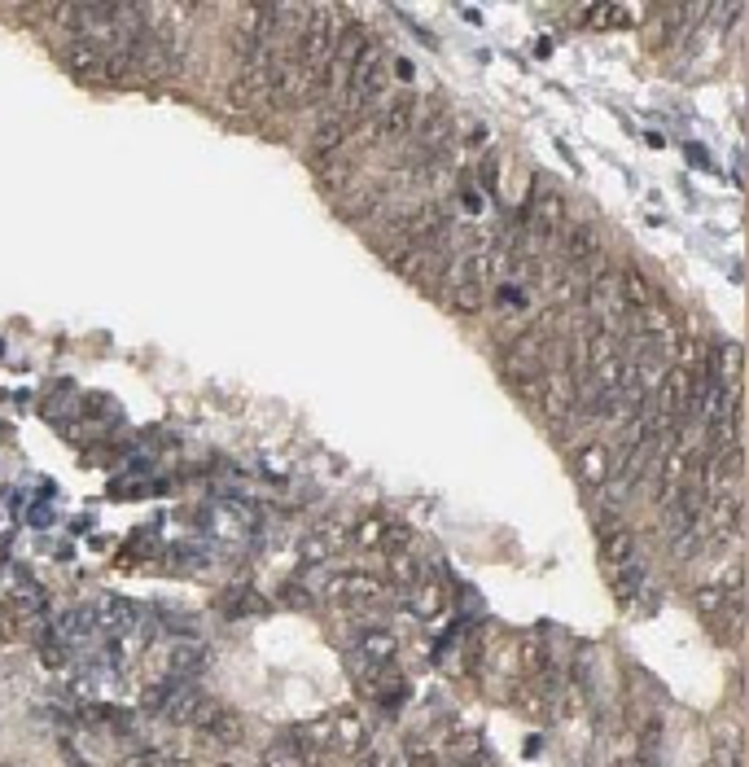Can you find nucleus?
<instances>
[{
  "label": "nucleus",
  "mask_w": 749,
  "mask_h": 767,
  "mask_svg": "<svg viewBox=\"0 0 749 767\" xmlns=\"http://www.w3.org/2000/svg\"><path fill=\"white\" fill-rule=\"evenodd\" d=\"M338 31H342V9L338 5H307V18H303V31L294 40V62L316 79V71L333 57V44H338Z\"/></svg>",
  "instance_id": "nucleus-1"
},
{
  "label": "nucleus",
  "mask_w": 749,
  "mask_h": 767,
  "mask_svg": "<svg viewBox=\"0 0 749 767\" xmlns=\"http://www.w3.org/2000/svg\"><path fill=\"white\" fill-rule=\"evenodd\" d=\"M566 215H570V202L561 198L557 189H544L535 202L526 206V242L522 250L526 255H544V250H552L561 242V233H566Z\"/></svg>",
  "instance_id": "nucleus-2"
},
{
  "label": "nucleus",
  "mask_w": 749,
  "mask_h": 767,
  "mask_svg": "<svg viewBox=\"0 0 749 767\" xmlns=\"http://www.w3.org/2000/svg\"><path fill=\"white\" fill-rule=\"evenodd\" d=\"M320 597L329 605H338V610H347V614H368V610H377V605L390 601V583L368 575V570H342V575H333L325 583Z\"/></svg>",
  "instance_id": "nucleus-3"
},
{
  "label": "nucleus",
  "mask_w": 749,
  "mask_h": 767,
  "mask_svg": "<svg viewBox=\"0 0 749 767\" xmlns=\"http://www.w3.org/2000/svg\"><path fill=\"white\" fill-rule=\"evenodd\" d=\"M62 62H66V71H71L75 79H88V84H101V79H123V66L114 62L110 53H101L97 44H88L79 36L62 49Z\"/></svg>",
  "instance_id": "nucleus-4"
},
{
  "label": "nucleus",
  "mask_w": 749,
  "mask_h": 767,
  "mask_svg": "<svg viewBox=\"0 0 749 767\" xmlns=\"http://www.w3.org/2000/svg\"><path fill=\"white\" fill-rule=\"evenodd\" d=\"M574 474H579V483L587 491H601L609 483V474H614V448L605 439L574 443Z\"/></svg>",
  "instance_id": "nucleus-5"
},
{
  "label": "nucleus",
  "mask_w": 749,
  "mask_h": 767,
  "mask_svg": "<svg viewBox=\"0 0 749 767\" xmlns=\"http://www.w3.org/2000/svg\"><path fill=\"white\" fill-rule=\"evenodd\" d=\"M399 601L408 605L412 618H421V623H434V618L447 614V605H452V592H447L439 579H417L412 588L399 592Z\"/></svg>",
  "instance_id": "nucleus-6"
},
{
  "label": "nucleus",
  "mask_w": 749,
  "mask_h": 767,
  "mask_svg": "<svg viewBox=\"0 0 749 767\" xmlns=\"http://www.w3.org/2000/svg\"><path fill=\"white\" fill-rule=\"evenodd\" d=\"M333 750L338 754H364L368 741H373V728H368V715L355 711V706H342L333 711Z\"/></svg>",
  "instance_id": "nucleus-7"
},
{
  "label": "nucleus",
  "mask_w": 749,
  "mask_h": 767,
  "mask_svg": "<svg viewBox=\"0 0 749 767\" xmlns=\"http://www.w3.org/2000/svg\"><path fill=\"white\" fill-rule=\"evenodd\" d=\"M193 732H198V737L206 741V746H220V750H228V746H241V741H246V719H241L237 711H228L224 702H215V711L206 715Z\"/></svg>",
  "instance_id": "nucleus-8"
},
{
  "label": "nucleus",
  "mask_w": 749,
  "mask_h": 767,
  "mask_svg": "<svg viewBox=\"0 0 749 767\" xmlns=\"http://www.w3.org/2000/svg\"><path fill=\"white\" fill-rule=\"evenodd\" d=\"M364 180V171H360V158H351L347 150L342 154H333V158H325V163L316 167V185L325 189V193H333V198H347V193L355 189Z\"/></svg>",
  "instance_id": "nucleus-9"
},
{
  "label": "nucleus",
  "mask_w": 749,
  "mask_h": 767,
  "mask_svg": "<svg viewBox=\"0 0 749 767\" xmlns=\"http://www.w3.org/2000/svg\"><path fill=\"white\" fill-rule=\"evenodd\" d=\"M382 206H386V185H382V180H360V185L342 198L338 215L347 224H368L373 215H382Z\"/></svg>",
  "instance_id": "nucleus-10"
},
{
  "label": "nucleus",
  "mask_w": 749,
  "mask_h": 767,
  "mask_svg": "<svg viewBox=\"0 0 749 767\" xmlns=\"http://www.w3.org/2000/svg\"><path fill=\"white\" fill-rule=\"evenodd\" d=\"M557 255L566 268H583L587 259L601 255V233H596V224H566V233H561L557 242Z\"/></svg>",
  "instance_id": "nucleus-11"
},
{
  "label": "nucleus",
  "mask_w": 749,
  "mask_h": 767,
  "mask_svg": "<svg viewBox=\"0 0 749 767\" xmlns=\"http://www.w3.org/2000/svg\"><path fill=\"white\" fill-rule=\"evenodd\" d=\"M351 128L355 123H347L342 119V114H325V119L316 123V132H311V154L320 158V163H325V158H333V154H342L351 145Z\"/></svg>",
  "instance_id": "nucleus-12"
},
{
  "label": "nucleus",
  "mask_w": 749,
  "mask_h": 767,
  "mask_svg": "<svg viewBox=\"0 0 749 767\" xmlns=\"http://www.w3.org/2000/svg\"><path fill=\"white\" fill-rule=\"evenodd\" d=\"M355 654L364 662H373V667H386V662H395V654H399V640L390 627H377V623L360 627V632H355Z\"/></svg>",
  "instance_id": "nucleus-13"
},
{
  "label": "nucleus",
  "mask_w": 749,
  "mask_h": 767,
  "mask_svg": "<svg viewBox=\"0 0 749 767\" xmlns=\"http://www.w3.org/2000/svg\"><path fill=\"white\" fill-rule=\"evenodd\" d=\"M439 299L447 303V312H456V316H478L482 307H487V285H478V281H456V285H443Z\"/></svg>",
  "instance_id": "nucleus-14"
},
{
  "label": "nucleus",
  "mask_w": 749,
  "mask_h": 767,
  "mask_svg": "<svg viewBox=\"0 0 749 767\" xmlns=\"http://www.w3.org/2000/svg\"><path fill=\"white\" fill-rule=\"evenodd\" d=\"M228 101H233L237 110L268 106V75H263V71H241L233 84H228Z\"/></svg>",
  "instance_id": "nucleus-15"
},
{
  "label": "nucleus",
  "mask_w": 749,
  "mask_h": 767,
  "mask_svg": "<svg viewBox=\"0 0 749 767\" xmlns=\"http://www.w3.org/2000/svg\"><path fill=\"white\" fill-rule=\"evenodd\" d=\"M579 14L592 31H609V27H636L644 18V9H636V5H583Z\"/></svg>",
  "instance_id": "nucleus-16"
},
{
  "label": "nucleus",
  "mask_w": 749,
  "mask_h": 767,
  "mask_svg": "<svg viewBox=\"0 0 749 767\" xmlns=\"http://www.w3.org/2000/svg\"><path fill=\"white\" fill-rule=\"evenodd\" d=\"M386 526H390V513H364V518L351 526L347 544H351V548H360V553H382Z\"/></svg>",
  "instance_id": "nucleus-17"
},
{
  "label": "nucleus",
  "mask_w": 749,
  "mask_h": 767,
  "mask_svg": "<svg viewBox=\"0 0 749 767\" xmlns=\"http://www.w3.org/2000/svg\"><path fill=\"white\" fill-rule=\"evenodd\" d=\"M618 294H622V303H627V312H644L649 303H658V294H653V285L640 268H622L618 272Z\"/></svg>",
  "instance_id": "nucleus-18"
},
{
  "label": "nucleus",
  "mask_w": 749,
  "mask_h": 767,
  "mask_svg": "<svg viewBox=\"0 0 749 767\" xmlns=\"http://www.w3.org/2000/svg\"><path fill=\"white\" fill-rule=\"evenodd\" d=\"M601 562H605L609 570L636 562V535L622 531V526H605V535H601Z\"/></svg>",
  "instance_id": "nucleus-19"
},
{
  "label": "nucleus",
  "mask_w": 749,
  "mask_h": 767,
  "mask_svg": "<svg viewBox=\"0 0 749 767\" xmlns=\"http://www.w3.org/2000/svg\"><path fill=\"white\" fill-rule=\"evenodd\" d=\"M386 575H390V583H395V588L403 592V588H412L417 579H425V562H421L417 553H412V548H408V553H390V557H386Z\"/></svg>",
  "instance_id": "nucleus-20"
},
{
  "label": "nucleus",
  "mask_w": 749,
  "mask_h": 767,
  "mask_svg": "<svg viewBox=\"0 0 749 767\" xmlns=\"http://www.w3.org/2000/svg\"><path fill=\"white\" fill-rule=\"evenodd\" d=\"M478 754H487V746H482V737L474 728H452V732H447V759H452V763L478 759Z\"/></svg>",
  "instance_id": "nucleus-21"
},
{
  "label": "nucleus",
  "mask_w": 749,
  "mask_h": 767,
  "mask_svg": "<svg viewBox=\"0 0 749 767\" xmlns=\"http://www.w3.org/2000/svg\"><path fill=\"white\" fill-rule=\"evenodd\" d=\"M171 693H176V684H171V680L145 684V693H141V711H145V715H163V711H167V702H171Z\"/></svg>",
  "instance_id": "nucleus-22"
},
{
  "label": "nucleus",
  "mask_w": 749,
  "mask_h": 767,
  "mask_svg": "<svg viewBox=\"0 0 749 767\" xmlns=\"http://www.w3.org/2000/svg\"><path fill=\"white\" fill-rule=\"evenodd\" d=\"M697 610L701 614H706V618H719L723 610H728V592H723L719 588V583H701V588H697Z\"/></svg>",
  "instance_id": "nucleus-23"
},
{
  "label": "nucleus",
  "mask_w": 749,
  "mask_h": 767,
  "mask_svg": "<svg viewBox=\"0 0 749 767\" xmlns=\"http://www.w3.org/2000/svg\"><path fill=\"white\" fill-rule=\"evenodd\" d=\"M609 579H614V592H618V601L627 605L631 597H636V588H640V566H636V562H627V566L609 570Z\"/></svg>",
  "instance_id": "nucleus-24"
},
{
  "label": "nucleus",
  "mask_w": 749,
  "mask_h": 767,
  "mask_svg": "<svg viewBox=\"0 0 749 767\" xmlns=\"http://www.w3.org/2000/svg\"><path fill=\"white\" fill-rule=\"evenodd\" d=\"M408 548H412V526H408V522H399V518H390L386 540H382V557H390V553H408Z\"/></svg>",
  "instance_id": "nucleus-25"
},
{
  "label": "nucleus",
  "mask_w": 749,
  "mask_h": 767,
  "mask_svg": "<svg viewBox=\"0 0 749 767\" xmlns=\"http://www.w3.org/2000/svg\"><path fill=\"white\" fill-rule=\"evenodd\" d=\"M18 610H14V605H0V645H9V640H14L18 636Z\"/></svg>",
  "instance_id": "nucleus-26"
},
{
  "label": "nucleus",
  "mask_w": 749,
  "mask_h": 767,
  "mask_svg": "<svg viewBox=\"0 0 749 767\" xmlns=\"http://www.w3.org/2000/svg\"><path fill=\"white\" fill-rule=\"evenodd\" d=\"M167 763V754L163 750H136L123 759V767H163Z\"/></svg>",
  "instance_id": "nucleus-27"
},
{
  "label": "nucleus",
  "mask_w": 749,
  "mask_h": 767,
  "mask_svg": "<svg viewBox=\"0 0 749 767\" xmlns=\"http://www.w3.org/2000/svg\"><path fill=\"white\" fill-rule=\"evenodd\" d=\"M281 601H285V605H294V610H307V605L316 601V597H311L303 583H290V588H281Z\"/></svg>",
  "instance_id": "nucleus-28"
},
{
  "label": "nucleus",
  "mask_w": 749,
  "mask_h": 767,
  "mask_svg": "<svg viewBox=\"0 0 749 767\" xmlns=\"http://www.w3.org/2000/svg\"><path fill=\"white\" fill-rule=\"evenodd\" d=\"M495 185H500V158L487 154L482 158V189H495Z\"/></svg>",
  "instance_id": "nucleus-29"
},
{
  "label": "nucleus",
  "mask_w": 749,
  "mask_h": 767,
  "mask_svg": "<svg viewBox=\"0 0 749 767\" xmlns=\"http://www.w3.org/2000/svg\"><path fill=\"white\" fill-rule=\"evenodd\" d=\"M408 767H439V754H434V750H421V746H412V750H408Z\"/></svg>",
  "instance_id": "nucleus-30"
},
{
  "label": "nucleus",
  "mask_w": 749,
  "mask_h": 767,
  "mask_svg": "<svg viewBox=\"0 0 749 767\" xmlns=\"http://www.w3.org/2000/svg\"><path fill=\"white\" fill-rule=\"evenodd\" d=\"M456 767H500V763H491L487 754H478V759H465V763H456Z\"/></svg>",
  "instance_id": "nucleus-31"
},
{
  "label": "nucleus",
  "mask_w": 749,
  "mask_h": 767,
  "mask_svg": "<svg viewBox=\"0 0 749 767\" xmlns=\"http://www.w3.org/2000/svg\"><path fill=\"white\" fill-rule=\"evenodd\" d=\"M163 767H198V763H193V759H176V754H167V763Z\"/></svg>",
  "instance_id": "nucleus-32"
},
{
  "label": "nucleus",
  "mask_w": 749,
  "mask_h": 767,
  "mask_svg": "<svg viewBox=\"0 0 749 767\" xmlns=\"http://www.w3.org/2000/svg\"><path fill=\"white\" fill-rule=\"evenodd\" d=\"M215 767H237V763H215Z\"/></svg>",
  "instance_id": "nucleus-33"
}]
</instances>
